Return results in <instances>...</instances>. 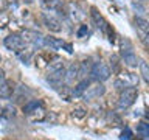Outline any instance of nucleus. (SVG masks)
Wrapping results in <instances>:
<instances>
[{
    "instance_id": "obj_28",
    "label": "nucleus",
    "mask_w": 149,
    "mask_h": 140,
    "mask_svg": "<svg viewBox=\"0 0 149 140\" xmlns=\"http://www.w3.org/2000/svg\"><path fill=\"white\" fill-rule=\"evenodd\" d=\"M0 62H2V56H0Z\"/></svg>"
},
{
    "instance_id": "obj_3",
    "label": "nucleus",
    "mask_w": 149,
    "mask_h": 140,
    "mask_svg": "<svg viewBox=\"0 0 149 140\" xmlns=\"http://www.w3.org/2000/svg\"><path fill=\"white\" fill-rule=\"evenodd\" d=\"M3 44L8 50L14 51V53H20V51H23L26 47V42L23 41L22 34H17V33H13V34L6 36L3 41Z\"/></svg>"
},
{
    "instance_id": "obj_20",
    "label": "nucleus",
    "mask_w": 149,
    "mask_h": 140,
    "mask_svg": "<svg viewBox=\"0 0 149 140\" xmlns=\"http://www.w3.org/2000/svg\"><path fill=\"white\" fill-rule=\"evenodd\" d=\"M137 131H138V134L143 135V137H148V135H149V125L148 123H140Z\"/></svg>"
},
{
    "instance_id": "obj_21",
    "label": "nucleus",
    "mask_w": 149,
    "mask_h": 140,
    "mask_svg": "<svg viewBox=\"0 0 149 140\" xmlns=\"http://www.w3.org/2000/svg\"><path fill=\"white\" fill-rule=\"evenodd\" d=\"M86 109L84 107H76V109L73 111V117H76V118H82V117H86Z\"/></svg>"
},
{
    "instance_id": "obj_25",
    "label": "nucleus",
    "mask_w": 149,
    "mask_h": 140,
    "mask_svg": "<svg viewBox=\"0 0 149 140\" xmlns=\"http://www.w3.org/2000/svg\"><path fill=\"white\" fill-rule=\"evenodd\" d=\"M109 120H110V121H115L116 125H120V123H121L120 117H116V115L113 114V112H112V114H109Z\"/></svg>"
},
{
    "instance_id": "obj_7",
    "label": "nucleus",
    "mask_w": 149,
    "mask_h": 140,
    "mask_svg": "<svg viewBox=\"0 0 149 140\" xmlns=\"http://www.w3.org/2000/svg\"><path fill=\"white\" fill-rule=\"evenodd\" d=\"M134 23H135V28H137L138 33H140V36H141V41L146 42L148 31H149V22L144 17H135Z\"/></svg>"
},
{
    "instance_id": "obj_24",
    "label": "nucleus",
    "mask_w": 149,
    "mask_h": 140,
    "mask_svg": "<svg viewBox=\"0 0 149 140\" xmlns=\"http://www.w3.org/2000/svg\"><path fill=\"white\" fill-rule=\"evenodd\" d=\"M130 137H132V131H130L129 128H126L123 131V134H121V139H123V140H129Z\"/></svg>"
},
{
    "instance_id": "obj_26",
    "label": "nucleus",
    "mask_w": 149,
    "mask_h": 140,
    "mask_svg": "<svg viewBox=\"0 0 149 140\" xmlns=\"http://www.w3.org/2000/svg\"><path fill=\"white\" fill-rule=\"evenodd\" d=\"M6 6H8V5H6V0H0V14H2L5 9H6Z\"/></svg>"
},
{
    "instance_id": "obj_1",
    "label": "nucleus",
    "mask_w": 149,
    "mask_h": 140,
    "mask_svg": "<svg viewBox=\"0 0 149 140\" xmlns=\"http://www.w3.org/2000/svg\"><path fill=\"white\" fill-rule=\"evenodd\" d=\"M90 81H96V83H102L106 79H109L110 76V69L107 67L104 62H93L92 69H90Z\"/></svg>"
},
{
    "instance_id": "obj_23",
    "label": "nucleus",
    "mask_w": 149,
    "mask_h": 140,
    "mask_svg": "<svg viewBox=\"0 0 149 140\" xmlns=\"http://www.w3.org/2000/svg\"><path fill=\"white\" fill-rule=\"evenodd\" d=\"M110 62H112V70H113V72H120V62H118V58H116V56H112Z\"/></svg>"
},
{
    "instance_id": "obj_16",
    "label": "nucleus",
    "mask_w": 149,
    "mask_h": 140,
    "mask_svg": "<svg viewBox=\"0 0 149 140\" xmlns=\"http://www.w3.org/2000/svg\"><path fill=\"white\" fill-rule=\"evenodd\" d=\"M121 58H123V62L127 65V67H137L138 65V58L135 56V53L124 55V56H121Z\"/></svg>"
},
{
    "instance_id": "obj_10",
    "label": "nucleus",
    "mask_w": 149,
    "mask_h": 140,
    "mask_svg": "<svg viewBox=\"0 0 149 140\" xmlns=\"http://www.w3.org/2000/svg\"><path fill=\"white\" fill-rule=\"evenodd\" d=\"M13 93H14V84L11 81L5 79L3 83H0V98L8 100V98L13 97Z\"/></svg>"
},
{
    "instance_id": "obj_2",
    "label": "nucleus",
    "mask_w": 149,
    "mask_h": 140,
    "mask_svg": "<svg viewBox=\"0 0 149 140\" xmlns=\"http://www.w3.org/2000/svg\"><path fill=\"white\" fill-rule=\"evenodd\" d=\"M137 87H126L121 90L120 93V98H118V107L120 109H129L130 106L135 103L137 100Z\"/></svg>"
},
{
    "instance_id": "obj_4",
    "label": "nucleus",
    "mask_w": 149,
    "mask_h": 140,
    "mask_svg": "<svg viewBox=\"0 0 149 140\" xmlns=\"http://www.w3.org/2000/svg\"><path fill=\"white\" fill-rule=\"evenodd\" d=\"M104 93H106L104 84L98 83V84H95V86H88L87 90L82 93V98H84V101H92V100H96V98L102 97Z\"/></svg>"
},
{
    "instance_id": "obj_5",
    "label": "nucleus",
    "mask_w": 149,
    "mask_h": 140,
    "mask_svg": "<svg viewBox=\"0 0 149 140\" xmlns=\"http://www.w3.org/2000/svg\"><path fill=\"white\" fill-rule=\"evenodd\" d=\"M42 19H44V25L48 28L50 31L59 33L61 30H62V23H61V20L54 16V14H51V13H44V14H42Z\"/></svg>"
},
{
    "instance_id": "obj_17",
    "label": "nucleus",
    "mask_w": 149,
    "mask_h": 140,
    "mask_svg": "<svg viewBox=\"0 0 149 140\" xmlns=\"http://www.w3.org/2000/svg\"><path fill=\"white\" fill-rule=\"evenodd\" d=\"M138 67H140V75H141V78L144 79L146 83H149V65L146 61H138Z\"/></svg>"
},
{
    "instance_id": "obj_14",
    "label": "nucleus",
    "mask_w": 149,
    "mask_h": 140,
    "mask_svg": "<svg viewBox=\"0 0 149 140\" xmlns=\"http://www.w3.org/2000/svg\"><path fill=\"white\" fill-rule=\"evenodd\" d=\"M79 78H87V75L90 73V69H92V59H84L82 62H79Z\"/></svg>"
},
{
    "instance_id": "obj_27",
    "label": "nucleus",
    "mask_w": 149,
    "mask_h": 140,
    "mask_svg": "<svg viewBox=\"0 0 149 140\" xmlns=\"http://www.w3.org/2000/svg\"><path fill=\"white\" fill-rule=\"evenodd\" d=\"M5 79H6V75H5V70L0 69V83H3Z\"/></svg>"
},
{
    "instance_id": "obj_15",
    "label": "nucleus",
    "mask_w": 149,
    "mask_h": 140,
    "mask_svg": "<svg viewBox=\"0 0 149 140\" xmlns=\"http://www.w3.org/2000/svg\"><path fill=\"white\" fill-rule=\"evenodd\" d=\"M37 107H42V103L39 101V100H31V101H28V103H25L23 104V112L25 114H33L34 111H37Z\"/></svg>"
},
{
    "instance_id": "obj_22",
    "label": "nucleus",
    "mask_w": 149,
    "mask_h": 140,
    "mask_svg": "<svg viewBox=\"0 0 149 140\" xmlns=\"http://www.w3.org/2000/svg\"><path fill=\"white\" fill-rule=\"evenodd\" d=\"M87 34H88L87 25H81V27H79V30L76 31V36H78V37H86Z\"/></svg>"
},
{
    "instance_id": "obj_9",
    "label": "nucleus",
    "mask_w": 149,
    "mask_h": 140,
    "mask_svg": "<svg viewBox=\"0 0 149 140\" xmlns=\"http://www.w3.org/2000/svg\"><path fill=\"white\" fill-rule=\"evenodd\" d=\"M22 37L25 42H31L34 45H42V42H44V36L36 33V31H23Z\"/></svg>"
},
{
    "instance_id": "obj_12",
    "label": "nucleus",
    "mask_w": 149,
    "mask_h": 140,
    "mask_svg": "<svg viewBox=\"0 0 149 140\" xmlns=\"http://www.w3.org/2000/svg\"><path fill=\"white\" fill-rule=\"evenodd\" d=\"M118 78L121 81H124V84L127 87H134V86H137V83H138V75H134V73H129V72L120 73Z\"/></svg>"
},
{
    "instance_id": "obj_18",
    "label": "nucleus",
    "mask_w": 149,
    "mask_h": 140,
    "mask_svg": "<svg viewBox=\"0 0 149 140\" xmlns=\"http://www.w3.org/2000/svg\"><path fill=\"white\" fill-rule=\"evenodd\" d=\"M129 53H134L132 44L129 42V39H121V56L129 55Z\"/></svg>"
},
{
    "instance_id": "obj_13",
    "label": "nucleus",
    "mask_w": 149,
    "mask_h": 140,
    "mask_svg": "<svg viewBox=\"0 0 149 140\" xmlns=\"http://www.w3.org/2000/svg\"><path fill=\"white\" fill-rule=\"evenodd\" d=\"M42 44L47 45L50 50H59L61 47L64 45V42H62V41H59V39H56V37L47 36V37H44V42H42Z\"/></svg>"
},
{
    "instance_id": "obj_19",
    "label": "nucleus",
    "mask_w": 149,
    "mask_h": 140,
    "mask_svg": "<svg viewBox=\"0 0 149 140\" xmlns=\"http://www.w3.org/2000/svg\"><path fill=\"white\" fill-rule=\"evenodd\" d=\"M62 67H64V61L56 59L54 62H50V64H48L47 70H48V75H50V73H53V72H58V70H61Z\"/></svg>"
},
{
    "instance_id": "obj_8",
    "label": "nucleus",
    "mask_w": 149,
    "mask_h": 140,
    "mask_svg": "<svg viewBox=\"0 0 149 140\" xmlns=\"http://www.w3.org/2000/svg\"><path fill=\"white\" fill-rule=\"evenodd\" d=\"M90 16H92L93 22L96 23V27H98V28H101V30L104 31V33L109 31V25H107V22L104 20V17H102L101 14L98 13V9H96V8H92V9H90Z\"/></svg>"
},
{
    "instance_id": "obj_6",
    "label": "nucleus",
    "mask_w": 149,
    "mask_h": 140,
    "mask_svg": "<svg viewBox=\"0 0 149 140\" xmlns=\"http://www.w3.org/2000/svg\"><path fill=\"white\" fill-rule=\"evenodd\" d=\"M79 79V65L78 62H72L65 69V78H64V83L65 84H73L74 81Z\"/></svg>"
},
{
    "instance_id": "obj_11",
    "label": "nucleus",
    "mask_w": 149,
    "mask_h": 140,
    "mask_svg": "<svg viewBox=\"0 0 149 140\" xmlns=\"http://www.w3.org/2000/svg\"><path fill=\"white\" fill-rule=\"evenodd\" d=\"M90 78H82L81 81H79L76 86H74V89L72 90V95L73 97H82V93L87 90V87L90 86Z\"/></svg>"
}]
</instances>
